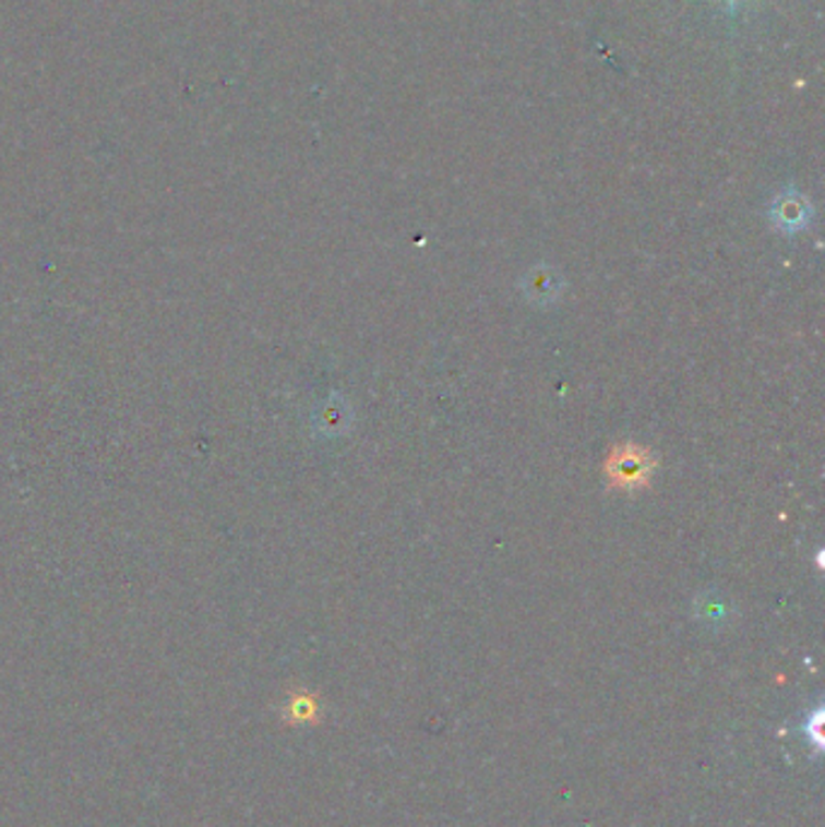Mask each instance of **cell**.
Returning a JSON list of instances; mask_svg holds the SVG:
<instances>
[{"label":"cell","instance_id":"1","mask_svg":"<svg viewBox=\"0 0 825 827\" xmlns=\"http://www.w3.org/2000/svg\"><path fill=\"white\" fill-rule=\"evenodd\" d=\"M651 469H654V457L649 451H644L634 443H624V445H618V448H612L608 465H606V475H608L610 487L639 489L649 484Z\"/></svg>","mask_w":825,"mask_h":827},{"label":"cell","instance_id":"2","mask_svg":"<svg viewBox=\"0 0 825 827\" xmlns=\"http://www.w3.org/2000/svg\"><path fill=\"white\" fill-rule=\"evenodd\" d=\"M564 281L550 266H538L526 278H523V290L535 303H554L562 296Z\"/></svg>","mask_w":825,"mask_h":827},{"label":"cell","instance_id":"3","mask_svg":"<svg viewBox=\"0 0 825 827\" xmlns=\"http://www.w3.org/2000/svg\"><path fill=\"white\" fill-rule=\"evenodd\" d=\"M773 220H775V226H779L787 232L804 228L809 223L806 199H801L797 194H782L773 206Z\"/></svg>","mask_w":825,"mask_h":827},{"label":"cell","instance_id":"4","mask_svg":"<svg viewBox=\"0 0 825 827\" xmlns=\"http://www.w3.org/2000/svg\"><path fill=\"white\" fill-rule=\"evenodd\" d=\"M320 419L325 421V429H327V431H339V429L344 431V421L349 419V413H347V409H344V401H339V399H330L327 405L322 407Z\"/></svg>","mask_w":825,"mask_h":827},{"label":"cell","instance_id":"5","mask_svg":"<svg viewBox=\"0 0 825 827\" xmlns=\"http://www.w3.org/2000/svg\"><path fill=\"white\" fill-rule=\"evenodd\" d=\"M804 733H806V741L816 747V751H821L823 745V709H816L811 714V717L806 719L804 723Z\"/></svg>","mask_w":825,"mask_h":827}]
</instances>
